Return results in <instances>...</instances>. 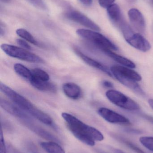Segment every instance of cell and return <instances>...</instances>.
Returning a JSON list of instances; mask_svg holds the SVG:
<instances>
[{
  "label": "cell",
  "mask_w": 153,
  "mask_h": 153,
  "mask_svg": "<svg viewBox=\"0 0 153 153\" xmlns=\"http://www.w3.org/2000/svg\"><path fill=\"white\" fill-rule=\"evenodd\" d=\"M62 117L66 122L68 129L81 142L90 146L95 145V141H103V134L99 130L88 126L69 113L63 112Z\"/></svg>",
  "instance_id": "obj_1"
},
{
  "label": "cell",
  "mask_w": 153,
  "mask_h": 153,
  "mask_svg": "<svg viewBox=\"0 0 153 153\" xmlns=\"http://www.w3.org/2000/svg\"><path fill=\"white\" fill-rule=\"evenodd\" d=\"M76 33L82 38L90 41L102 51L105 50L118 51L117 47L102 34L91 30L79 29Z\"/></svg>",
  "instance_id": "obj_2"
},
{
  "label": "cell",
  "mask_w": 153,
  "mask_h": 153,
  "mask_svg": "<svg viewBox=\"0 0 153 153\" xmlns=\"http://www.w3.org/2000/svg\"><path fill=\"white\" fill-rule=\"evenodd\" d=\"M1 49L10 57L34 63H43L44 60L37 55L27 51V49L8 44H2Z\"/></svg>",
  "instance_id": "obj_3"
},
{
  "label": "cell",
  "mask_w": 153,
  "mask_h": 153,
  "mask_svg": "<svg viewBox=\"0 0 153 153\" xmlns=\"http://www.w3.org/2000/svg\"><path fill=\"white\" fill-rule=\"evenodd\" d=\"M106 95L109 100L119 108L129 111H137L140 106L135 101L122 93L114 90H110Z\"/></svg>",
  "instance_id": "obj_4"
},
{
  "label": "cell",
  "mask_w": 153,
  "mask_h": 153,
  "mask_svg": "<svg viewBox=\"0 0 153 153\" xmlns=\"http://www.w3.org/2000/svg\"><path fill=\"white\" fill-rule=\"evenodd\" d=\"M0 90L3 93L24 111L28 112L35 107L28 100L1 82H0Z\"/></svg>",
  "instance_id": "obj_5"
},
{
  "label": "cell",
  "mask_w": 153,
  "mask_h": 153,
  "mask_svg": "<svg viewBox=\"0 0 153 153\" xmlns=\"http://www.w3.org/2000/svg\"><path fill=\"white\" fill-rule=\"evenodd\" d=\"M66 16L69 19L77 22L91 30L96 31H100L101 30L100 28L97 24L87 16L78 11H70L66 13Z\"/></svg>",
  "instance_id": "obj_6"
},
{
  "label": "cell",
  "mask_w": 153,
  "mask_h": 153,
  "mask_svg": "<svg viewBox=\"0 0 153 153\" xmlns=\"http://www.w3.org/2000/svg\"><path fill=\"white\" fill-rule=\"evenodd\" d=\"M99 115L105 120L113 124H130L128 119L114 111L106 108H101L98 111Z\"/></svg>",
  "instance_id": "obj_7"
},
{
  "label": "cell",
  "mask_w": 153,
  "mask_h": 153,
  "mask_svg": "<svg viewBox=\"0 0 153 153\" xmlns=\"http://www.w3.org/2000/svg\"><path fill=\"white\" fill-rule=\"evenodd\" d=\"M128 16L133 27L140 34L144 33L146 22L142 13L136 8H132L128 12Z\"/></svg>",
  "instance_id": "obj_8"
},
{
  "label": "cell",
  "mask_w": 153,
  "mask_h": 153,
  "mask_svg": "<svg viewBox=\"0 0 153 153\" xmlns=\"http://www.w3.org/2000/svg\"><path fill=\"white\" fill-rule=\"evenodd\" d=\"M125 40L134 48L142 52H147L152 47L150 42L140 33L134 32Z\"/></svg>",
  "instance_id": "obj_9"
},
{
  "label": "cell",
  "mask_w": 153,
  "mask_h": 153,
  "mask_svg": "<svg viewBox=\"0 0 153 153\" xmlns=\"http://www.w3.org/2000/svg\"><path fill=\"white\" fill-rule=\"evenodd\" d=\"M0 105L2 108L14 117L24 120H29V117L24 112V111L5 100L1 99Z\"/></svg>",
  "instance_id": "obj_10"
},
{
  "label": "cell",
  "mask_w": 153,
  "mask_h": 153,
  "mask_svg": "<svg viewBox=\"0 0 153 153\" xmlns=\"http://www.w3.org/2000/svg\"><path fill=\"white\" fill-rule=\"evenodd\" d=\"M111 72L113 76L122 84L124 85L126 87H128V88L131 89V90L134 91V92L139 95H141V96H144L145 95V93L144 92L143 90L142 89L141 86L137 84L136 81L122 76L116 72L113 71H111Z\"/></svg>",
  "instance_id": "obj_11"
},
{
  "label": "cell",
  "mask_w": 153,
  "mask_h": 153,
  "mask_svg": "<svg viewBox=\"0 0 153 153\" xmlns=\"http://www.w3.org/2000/svg\"><path fill=\"white\" fill-rule=\"evenodd\" d=\"M75 51L76 54L88 65L100 70L110 76H111V77L113 76L110 70L107 66H105L104 65L102 64L101 63L95 61L94 59H92L90 57L85 55L79 49H75Z\"/></svg>",
  "instance_id": "obj_12"
},
{
  "label": "cell",
  "mask_w": 153,
  "mask_h": 153,
  "mask_svg": "<svg viewBox=\"0 0 153 153\" xmlns=\"http://www.w3.org/2000/svg\"><path fill=\"white\" fill-rule=\"evenodd\" d=\"M110 71L116 72L122 76L133 79L136 82L141 81L142 79V76L139 74L126 66L113 65L110 68Z\"/></svg>",
  "instance_id": "obj_13"
},
{
  "label": "cell",
  "mask_w": 153,
  "mask_h": 153,
  "mask_svg": "<svg viewBox=\"0 0 153 153\" xmlns=\"http://www.w3.org/2000/svg\"><path fill=\"white\" fill-rule=\"evenodd\" d=\"M64 93L68 98L77 100L81 95V90L79 85L72 82H67L63 85Z\"/></svg>",
  "instance_id": "obj_14"
},
{
  "label": "cell",
  "mask_w": 153,
  "mask_h": 153,
  "mask_svg": "<svg viewBox=\"0 0 153 153\" xmlns=\"http://www.w3.org/2000/svg\"><path fill=\"white\" fill-rule=\"evenodd\" d=\"M107 12L110 21L117 27L124 20L120 8L116 4L109 7L107 9Z\"/></svg>",
  "instance_id": "obj_15"
},
{
  "label": "cell",
  "mask_w": 153,
  "mask_h": 153,
  "mask_svg": "<svg viewBox=\"0 0 153 153\" xmlns=\"http://www.w3.org/2000/svg\"><path fill=\"white\" fill-rule=\"evenodd\" d=\"M30 82L32 86L40 91L55 93L57 91V87L54 84L49 82H43L32 77Z\"/></svg>",
  "instance_id": "obj_16"
},
{
  "label": "cell",
  "mask_w": 153,
  "mask_h": 153,
  "mask_svg": "<svg viewBox=\"0 0 153 153\" xmlns=\"http://www.w3.org/2000/svg\"><path fill=\"white\" fill-rule=\"evenodd\" d=\"M102 52H104L109 57L112 58L117 62L122 65L123 66L132 69L136 68L135 64L133 62L124 56L118 55L117 54L113 52L112 50H105Z\"/></svg>",
  "instance_id": "obj_17"
},
{
  "label": "cell",
  "mask_w": 153,
  "mask_h": 153,
  "mask_svg": "<svg viewBox=\"0 0 153 153\" xmlns=\"http://www.w3.org/2000/svg\"><path fill=\"white\" fill-rule=\"evenodd\" d=\"M28 113L33 117L37 119L40 122L47 126H53V121L52 118L47 114L37 108L36 107H34V108L29 111Z\"/></svg>",
  "instance_id": "obj_18"
},
{
  "label": "cell",
  "mask_w": 153,
  "mask_h": 153,
  "mask_svg": "<svg viewBox=\"0 0 153 153\" xmlns=\"http://www.w3.org/2000/svg\"><path fill=\"white\" fill-rule=\"evenodd\" d=\"M40 146L48 153H66L63 148L54 142H41Z\"/></svg>",
  "instance_id": "obj_19"
},
{
  "label": "cell",
  "mask_w": 153,
  "mask_h": 153,
  "mask_svg": "<svg viewBox=\"0 0 153 153\" xmlns=\"http://www.w3.org/2000/svg\"><path fill=\"white\" fill-rule=\"evenodd\" d=\"M14 71L16 73L22 78L30 81L32 78L31 71L21 64H15L13 66Z\"/></svg>",
  "instance_id": "obj_20"
},
{
  "label": "cell",
  "mask_w": 153,
  "mask_h": 153,
  "mask_svg": "<svg viewBox=\"0 0 153 153\" xmlns=\"http://www.w3.org/2000/svg\"><path fill=\"white\" fill-rule=\"evenodd\" d=\"M16 33L18 36L25 39L26 41L35 45H38L39 43L35 39L32 35L26 30L22 28L18 29L16 30Z\"/></svg>",
  "instance_id": "obj_21"
},
{
  "label": "cell",
  "mask_w": 153,
  "mask_h": 153,
  "mask_svg": "<svg viewBox=\"0 0 153 153\" xmlns=\"http://www.w3.org/2000/svg\"><path fill=\"white\" fill-rule=\"evenodd\" d=\"M32 77L35 79L43 82H48L49 80V76L47 73L40 68H35L31 70Z\"/></svg>",
  "instance_id": "obj_22"
},
{
  "label": "cell",
  "mask_w": 153,
  "mask_h": 153,
  "mask_svg": "<svg viewBox=\"0 0 153 153\" xmlns=\"http://www.w3.org/2000/svg\"><path fill=\"white\" fill-rule=\"evenodd\" d=\"M139 141L144 147L153 152V137H140Z\"/></svg>",
  "instance_id": "obj_23"
},
{
  "label": "cell",
  "mask_w": 153,
  "mask_h": 153,
  "mask_svg": "<svg viewBox=\"0 0 153 153\" xmlns=\"http://www.w3.org/2000/svg\"><path fill=\"white\" fill-rule=\"evenodd\" d=\"M30 2L34 6L43 10H46V5L44 0H29Z\"/></svg>",
  "instance_id": "obj_24"
},
{
  "label": "cell",
  "mask_w": 153,
  "mask_h": 153,
  "mask_svg": "<svg viewBox=\"0 0 153 153\" xmlns=\"http://www.w3.org/2000/svg\"><path fill=\"white\" fill-rule=\"evenodd\" d=\"M122 141H123L127 146H128L130 149H132V150L134 151V152H136L137 153H145L143 151H142L140 148L137 147L134 144H133V143H131V142H129V141H128V140H124V139H123Z\"/></svg>",
  "instance_id": "obj_25"
},
{
  "label": "cell",
  "mask_w": 153,
  "mask_h": 153,
  "mask_svg": "<svg viewBox=\"0 0 153 153\" xmlns=\"http://www.w3.org/2000/svg\"><path fill=\"white\" fill-rule=\"evenodd\" d=\"M115 0H99V4L101 7L107 9L113 4Z\"/></svg>",
  "instance_id": "obj_26"
},
{
  "label": "cell",
  "mask_w": 153,
  "mask_h": 153,
  "mask_svg": "<svg viewBox=\"0 0 153 153\" xmlns=\"http://www.w3.org/2000/svg\"><path fill=\"white\" fill-rule=\"evenodd\" d=\"M0 153H6V146L2 130L0 134Z\"/></svg>",
  "instance_id": "obj_27"
},
{
  "label": "cell",
  "mask_w": 153,
  "mask_h": 153,
  "mask_svg": "<svg viewBox=\"0 0 153 153\" xmlns=\"http://www.w3.org/2000/svg\"><path fill=\"white\" fill-rule=\"evenodd\" d=\"M16 42L21 47L23 48L24 49H27V50H31V47L26 41H24V40L21 39H17L16 40Z\"/></svg>",
  "instance_id": "obj_28"
},
{
  "label": "cell",
  "mask_w": 153,
  "mask_h": 153,
  "mask_svg": "<svg viewBox=\"0 0 153 153\" xmlns=\"http://www.w3.org/2000/svg\"><path fill=\"white\" fill-rule=\"evenodd\" d=\"M102 85L104 87L108 88H112L114 87V85L111 82L108 81H104L102 82Z\"/></svg>",
  "instance_id": "obj_29"
},
{
  "label": "cell",
  "mask_w": 153,
  "mask_h": 153,
  "mask_svg": "<svg viewBox=\"0 0 153 153\" xmlns=\"http://www.w3.org/2000/svg\"><path fill=\"white\" fill-rule=\"evenodd\" d=\"M83 4L87 6H90L92 4L93 0H79Z\"/></svg>",
  "instance_id": "obj_30"
},
{
  "label": "cell",
  "mask_w": 153,
  "mask_h": 153,
  "mask_svg": "<svg viewBox=\"0 0 153 153\" xmlns=\"http://www.w3.org/2000/svg\"><path fill=\"white\" fill-rule=\"evenodd\" d=\"M143 117L146 119L147 120H148V121H150V122L153 124V117L147 115H143Z\"/></svg>",
  "instance_id": "obj_31"
},
{
  "label": "cell",
  "mask_w": 153,
  "mask_h": 153,
  "mask_svg": "<svg viewBox=\"0 0 153 153\" xmlns=\"http://www.w3.org/2000/svg\"><path fill=\"white\" fill-rule=\"evenodd\" d=\"M148 103H149L150 107H151L153 110V99H150L149 101H148Z\"/></svg>",
  "instance_id": "obj_32"
},
{
  "label": "cell",
  "mask_w": 153,
  "mask_h": 153,
  "mask_svg": "<svg viewBox=\"0 0 153 153\" xmlns=\"http://www.w3.org/2000/svg\"><path fill=\"white\" fill-rule=\"evenodd\" d=\"M1 1L3 2L8 3H9L10 1L11 0H1Z\"/></svg>",
  "instance_id": "obj_33"
},
{
  "label": "cell",
  "mask_w": 153,
  "mask_h": 153,
  "mask_svg": "<svg viewBox=\"0 0 153 153\" xmlns=\"http://www.w3.org/2000/svg\"><path fill=\"white\" fill-rule=\"evenodd\" d=\"M152 4H153V0H152Z\"/></svg>",
  "instance_id": "obj_34"
},
{
  "label": "cell",
  "mask_w": 153,
  "mask_h": 153,
  "mask_svg": "<svg viewBox=\"0 0 153 153\" xmlns=\"http://www.w3.org/2000/svg\"><path fill=\"white\" fill-rule=\"evenodd\" d=\"M99 153H104V152H99Z\"/></svg>",
  "instance_id": "obj_35"
}]
</instances>
